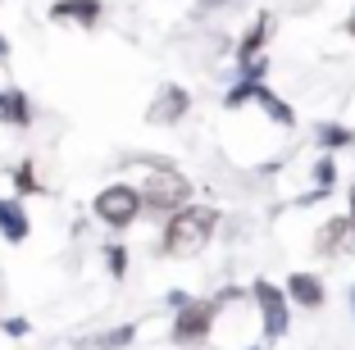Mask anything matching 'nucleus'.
<instances>
[{
    "label": "nucleus",
    "mask_w": 355,
    "mask_h": 350,
    "mask_svg": "<svg viewBox=\"0 0 355 350\" xmlns=\"http://www.w3.org/2000/svg\"><path fill=\"white\" fill-rule=\"evenodd\" d=\"M346 32H351V37H355V10H351V19H346Z\"/></svg>",
    "instance_id": "nucleus-22"
},
{
    "label": "nucleus",
    "mask_w": 355,
    "mask_h": 350,
    "mask_svg": "<svg viewBox=\"0 0 355 350\" xmlns=\"http://www.w3.org/2000/svg\"><path fill=\"white\" fill-rule=\"evenodd\" d=\"M319 255H342L346 246H355V218L342 214V218H328L324 227H319Z\"/></svg>",
    "instance_id": "nucleus-7"
},
{
    "label": "nucleus",
    "mask_w": 355,
    "mask_h": 350,
    "mask_svg": "<svg viewBox=\"0 0 355 350\" xmlns=\"http://www.w3.org/2000/svg\"><path fill=\"white\" fill-rule=\"evenodd\" d=\"M273 37V14H260V19L251 23V32L241 37V46H237V64H251L255 55L264 51V42Z\"/></svg>",
    "instance_id": "nucleus-12"
},
{
    "label": "nucleus",
    "mask_w": 355,
    "mask_h": 350,
    "mask_svg": "<svg viewBox=\"0 0 355 350\" xmlns=\"http://www.w3.org/2000/svg\"><path fill=\"white\" fill-rule=\"evenodd\" d=\"M314 141L324 146V150H342V146H351V141H355V132H351V128H342V123H319Z\"/></svg>",
    "instance_id": "nucleus-14"
},
{
    "label": "nucleus",
    "mask_w": 355,
    "mask_h": 350,
    "mask_svg": "<svg viewBox=\"0 0 355 350\" xmlns=\"http://www.w3.org/2000/svg\"><path fill=\"white\" fill-rule=\"evenodd\" d=\"M351 309H355V287H351Z\"/></svg>",
    "instance_id": "nucleus-24"
},
{
    "label": "nucleus",
    "mask_w": 355,
    "mask_h": 350,
    "mask_svg": "<svg viewBox=\"0 0 355 350\" xmlns=\"http://www.w3.org/2000/svg\"><path fill=\"white\" fill-rule=\"evenodd\" d=\"M255 105H260V110L269 114V119H273V123H278V128H292V123H296L292 105L282 100V96H273V91H269V87H264V82L255 87Z\"/></svg>",
    "instance_id": "nucleus-13"
},
{
    "label": "nucleus",
    "mask_w": 355,
    "mask_h": 350,
    "mask_svg": "<svg viewBox=\"0 0 355 350\" xmlns=\"http://www.w3.org/2000/svg\"><path fill=\"white\" fill-rule=\"evenodd\" d=\"M105 268H110V278H123L128 273V250L110 241V246H105Z\"/></svg>",
    "instance_id": "nucleus-17"
},
{
    "label": "nucleus",
    "mask_w": 355,
    "mask_h": 350,
    "mask_svg": "<svg viewBox=\"0 0 355 350\" xmlns=\"http://www.w3.org/2000/svg\"><path fill=\"white\" fill-rule=\"evenodd\" d=\"M241 69V82H264V73H269V55H255L251 64H237Z\"/></svg>",
    "instance_id": "nucleus-18"
},
{
    "label": "nucleus",
    "mask_w": 355,
    "mask_h": 350,
    "mask_svg": "<svg viewBox=\"0 0 355 350\" xmlns=\"http://www.w3.org/2000/svg\"><path fill=\"white\" fill-rule=\"evenodd\" d=\"M214 227H219V209L214 205H187L168 214V227H164V241H159V255L168 259H191L209 246L214 237Z\"/></svg>",
    "instance_id": "nucleus-1"
},
{
    "label": "nucleus",
    "mask_w": 355,
    "mask_h": 350,
    "mask_svg": "<svg viewBox=\"0 0 355 350\" xmlns=\"http://www.w3.org/2000/svg\"><path fill=\"white\" fill-rule=\"evenodd\" d=\"M14 186H19V191H42V182L32 177V159H23V164H19V173H14Z\"/></svg>",
    "instance_id": "nucleus-19"
},
{
    "label": "nucleus",
    "mask_w": 355,
    "mask_h": 350,
    "mask_svg": "<svg viewBox=\"0 0 355 350\" xmlns=\"http://www.w3.org/2000/svg\"><path fill=\"white\" fill-rule=\"evenodd\" d=\"M0 328L10 332V337H28V319H5Z\"/></svg>",
    "instance_id": "nucleus-20"
},
{
    "label": "nucleus",
    "mask_w": 355,
    "mask_h": 350,
    "mask_svg": "<svg viewBox=\"0 0 355 350\" xmlns=\"http://www.w3.org/2000/svg\"><path fill=\"white\" fill-rule=\"evenodd\" d=\"M246 350H260V346H246Z\"/></svg>",
    "instance_id": "nucleus-25"
},
{
    "label": "nucleus",
    "mask_w": 355,
    "mask_h": 350,
    "mask_svg": "<svg viewBox=\"0 0 355 350\" xmlns=\"http://www.w3.org/2000/svg\"><path fill=\"white\" fill-rule=\"evenodd\" d=\"M101 14H105L101 0H55V5H51V19L55 23H78V28L101 23Z\"/></svg>",
    "instance_id": "nucleus-8"
},
{
    "label": "nucleus",
    "mask_w": 355,
    "mask_h": 350,
    "mask_svg": "<svg viewBox=\"0 0 355 350\" xmlns=\"http://www.w3.org/2000/svg\"><path fill=\"white\" fill-rule=\"evenodd\" d=\"M141 200H146V209H155V214H178V209L191 205V177L178 173L168 159H155L146 182H141Z\"/></svg>",
    "instance_id": "nucleus-2"
},
{
    "label": "nucleus",
    "mask_w": 355,
    "mask_h": 350,
    "mask_svg": "<svg viewBox=\"0 0 355 350\" xmlns=\"http://www.w3.org/2000/svg\"><path fill=\"white\" fill-rule=\"evenodd\" d=\"M214 319H219V300H187L182 309H173V346L191 350L200 346V341H209V328H214Z\"/></svg>",
    "instance_id": "nucleus-4"
},
{
    "label": "nucleus",
    "mask_w": 355,
    "mask_h": 350,
    "mask_svg": "<svg viewBox=\"0 0 355 350\" xmlns=\"http://www.w3.org/2000/svg\"><path fill=\"white\" fill-rule=\"evenodd\" d=\"M333 182H337V164H333V155H324V159L314 164V186H319V191H333Z\"/></svg>",
    "instance_id": "nucleus-16"
},
{
    "label": "nucleus",
    "mask_w": 355,
    "mask_h": 350,
    "mask_svg": "<svg viewBox=\"0 0 355 350\" xmlns=\"http://www.w3.org/2000/svg\"><path fill=\"white\" fill-rule=\"evenodd\" d=\"M187 110H191V91H182V87H164V91L155 96V105L146 110V119L159 123V128H168V123H178Z\"/></svg>",
    "instance_id": "nucleus-6"
},
{
    "label": "nucleus",
    "mask_w": 355,
    "mask_h": 350,
    "mask_svg": "<svg viewBox=\"0 0 355 350\" xmlns=\"http://www.w3.org/2000/svg\"><path fill=\"white\" fill-rule=\"evenodd\" d=\"M287 296H292V305H301V309H324L328 291H324V282L314 278V273H292V278H287Z\"/></svg>",
    "instance_id": "nucleus-10"
},
{
    "label": "nucleus",
    "mask_w": 355,
    "mask_h": 350,
    "mask_svg": "<svg viewBox=\"0 0 355 350\" xmlns=\"http://www.w3.org/2000/svg\"><path fill=\"white\" fill-rule=\"evenodd\" d=\"M5 55H10V42H5V32H0V60H5Z\"/></svg>",
    "instance_id": "nucleus-21"
},
{
    "label": "nucleus",
    "mask_w": 355,
    "mask_h": 350,
    "mask_svg": "<svg viewBox=\"0 0 355 350\" xmlns=\"http://www.w3.org/2000/svg\"><path fill=\"white\" fill-rule=\"evenodd\" d=\"M132 341H137V323H123V328L101 332L92 346H96V350H123V346H132Z\"/></svg>",
    "instance_id": "nucleus-15"
},
{
    "label": "nucleus",
    "mask_w": 355,
    "mask_h": 350,
    "mask_svg": "<svg viewBox=\"0 0 355 350\" xmlns=\"http://www.w3.org/2000/svg\"><path fill=\"white\" fill-rule=\"evenodd\" d=\"M0 123H5V128H19V132L32 123L28 91H19V87H5V91H0Z\"/></svg>",
    "instance_id": "nucleus-11"
},
{
    "label": "nucleus",
    "mask_w": 355,
    "mask_h": 350,
    "mask_svg": "<svg viewBox=\"0 0 355 350\" xmlns=\"http://www.w3.org/2000/svg\"><path fill=\"white\" fill-rule=\"evenodd\" d=\"M346 214H351V218H355V186H351V209H346Z\"/></svg>",
    "instance_id": "nucleus-23"
},
{
    "label": "nucleus",
    "mask_w": 355,
    "mask_h": 350,
    "mask_svg": "<svg viewBox=\"0 0 355 350\" xmlns=\"http://www.w3.org/2000/svg\"><path fill=\"white\" fill-rule=\"evenodd\" d=\"M251 296L260 305V328H264V341H282L287 328H292V296L282 287H273L269 278H255L251 282Z\"/></svg>",
    "instance_id": "nucleus-3"
},
{
    "label": "nucleus",
    "mask_w": 355,
    "mask_h": 350,
    "mask_svg": "<svg viewBox=\"0 0 355 350\" xmlns=\"http://www.w3.org/2000/svg\"><path fill=\"white\" fill-rule=\"evenodd\" d=\"M146 209V200H141V186H128V182H114V186H105L101 196H96V218H101L105 227H128L137 223V214Z\"/></svg>",
    "instance_id": "nucleus-5"
},
{
    "label": "nucleus",
    "mask_w": 355,
    "mask_h": 350,
    "mask_svg": "<svg viewBox=\"0 0 355 350\" xmlns=\"http://www.w3.org/2000/svg\"><path fill=\"white\" fill-rule=\"evenodd\" d=\"M28 232H32L28 209H23L14 196H0V237L10 241V246H19V241H28Z\"/></svg>",
    "instance_id": "nucleus-9"
}]
</instances>
